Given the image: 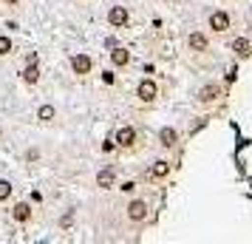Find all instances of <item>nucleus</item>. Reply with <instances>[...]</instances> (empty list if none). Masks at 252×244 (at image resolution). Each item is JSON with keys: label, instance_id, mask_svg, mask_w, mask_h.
<instances>
[{"label": "nucleus", "instance_id": "10", "mask_svg": "<svg viewBox=\"0 0 252 244\" xmlns=\"http://www.w3.org/2000/svg\"><path fill=\"white\" fill-rule=\"evenodd\" d=\"M207 23H210V29H213L216 35H224V32H229L232 20H229V14H227V12H213Z\"/></svg>", "mask_w": 252, "mask_h": 244}, {"label": "nucleus", "instance_id": "26", "mask_svg": "<svg viewBox=\"0 0 252 244\" xmlns=\"http://www.w3.org/2000/svg\"><path fill=\"white\" fill-rule=\"evenodd\" d=\"M3 137H6V131H3V128H0V142H3Z\"/></svg>", "mask_w": 252, "mask_h": 244}, {"label": "nucleus", "instance_id": "2", "mask_svg": "<svg viewBox=\"0 0 252 244\" xmlns=\"http://www.w3.org/2000/svg\"><path fill=\"white\" fill-rule=\"evenodd\" d=\"M136 100L145 105H153L156 100H159V82L150 80V77H145V80L136 85Z\"/></svg>", "mask_w": 252, "mask_h": 244}, {"label": "nucleus", "instance_id": "8", "mask_svg": "<svg viewBox=\"0 0 252 244\" xmlns=\"http://www.w3.org/2000/svg\"><path fill=\"white\" fill-rule=\"evenodd\" d=\"M170 168L173 165L167 162V159H156V162L148 168V179L150 182H164V179L170 176Z\"/></svg>", "mask_w": 252, "mask_h": 244}, {"label": "nucleus", "instance_id": "16", "mask_svg": "<svg viewBox=\"0 0 252 244\" xmlns=\"http://www.w3.org/2000/svg\"><path fill=\"white\" fill-rule=\"evenodd\" d=\"M54 116H57V108L54 105H40L37 108V119L40 122H54Z\"/></svg>", "mask_w": 252, "mask_h": 244}, {"label": "nucleus", "instance_id": "18", "mask_svg": "<svg viewBox=\"0 0 252 244\" xmlns=\"http://www.w3.org/2000/svg\"><path fill=\"white\" fill-rule=\"evenodd\" d=\"M14 51V40L9 35H0V57H9Z\"/></svg>", "mask_w": 252, "mask_h": 244}, {"label": "nucleus", "instance_id": "4", "mask_svg": "<svg viewBox=\"0 0 252 244\" xmlns=\"http://www.w3.org/2000/svg\"><path fill=\"white\" fill-rule=\"evenodd\" d=\"M136 139H139V134H136L133 125H122V128L116 131V137H114L119 151H133V148H136Z\"/></svg>", "mask_w": 252, "mask_h": 244}, {"label": "nucleus", "instance_id": "25", "mask_svg": "<svg viewBox=\"0 0 252 244\" xmlns=\"http://www.w3.org/2000/svg\"><path fill=\"white\" fill-rule=\"evenodd\" d=\"M3 3H9V6H14V3H20V0H3Z\"/></svg>", "mask_w": 252, "mask_h": 244}, {"label": "nucleus", "instance_id": "7", "mask_svg": "<svg viewBox=\"0 0 252 244\" xmlns=\"http://www.w3.org/2000/svg\"><path fill=\"white\" fill-rule=\"evenodd\" d=\"M187 51H193V54L210 51V37H207L204 32H190V35H187Z\"/></svg>", "mask_w": 252, "mask_h": 244}, {"label": "nucleus", "instance_id": "1", "mask_svg": "<svg viewBox=\"0 0 252 244\" xmlns=\"http://www.w3.org/2000/svg\"><path fill=\"white\" fill-rule=\"evenodd\" d=\"M68 66H71V74H74V77H88L94 71V57L85 54V51H77V54H71Z\"/></svg>", "mask_w": 252, "mask_h": 244}, {"label": "nucleus", "instance_id": "20", "mask_svg": "<svg viewBox=\"0 0 252 244\" xmlns=\"http://www.w3.org/2000/svg\"><path fill=\"white\" fill-rule=\"evenodd\" d=\"M102 82H105V85H114L116 74H114V71H102Z\"/></svg>", "mask_w": 252, "mask_h": 244}, {"label": "nucleus", "instance_id": "6", "mask_svg": "<svg viewBox=\"0 0 252 244\" xmlns=\"http://www.w3.org/2000/svg\"><path fill=\"white\" fill-rule=\"evenodd\" d=\"M9 213H12V219L17 221V224H32V221H34V208H32L29 202H14Z\"/></svg>", "mask_w": 252, "mask_h": 244}, {"label": "nucleus", "instance_id": "3", "mask_svg": "<svg viewBox=\"0 0 252 244\" xmlns=\"http://www.w3.org/2000/svg\"><path fill=\"white\" fill-rule=\"evenodd\" d=\"M148 202L145 199H130L127 202V208H125V216L130 224H145V219H148Z\"/></svg>", "mask_w": 252, "mask_h": 244}, {"label": "nucleus", "instance_id": "5", "mask_svg": "<svg viewBox=\"0 0 252 244\" xmlns=\"http://www.w3.org/2000/svg\"><path fill=\"white\" fill-rule=\"evenodd\" d=\"M105 20L111 29H127L130 23V12H127V6H111L108 14H105Z\"/></svg>", "mask_w": 252, "mask_h": 244}, {"label": "nucleus", "instance_id": "23", "mask_svg": "<svg viewBox=\"0 0 252 244\" xmlns=\"http://www.w3.org/2000/svg\"><path fill=\"white\" fill-rule=\"evenodd\" d=\"M26 159H29V162H37V159H40V151H37V148H32V151L26 153Z\"/></svg>", "mask_w": 252, "mask_h": 244}, {"label": "nucleus", "instance_id": "15", "mask_svg": "<svg viewBox=\"0 0 252 244\" xmlns=\"http://www.w3.org/2000/svg\"><path fill=\"white\" fill-rule=\"evenodd\" d=\"M232 51H235L241 60H247V57H252V43L247 37H235V40H232Z\"/></svg>", "mask_w": 252, "mask_h": 244}, {"label": "nucleus", "instance_id": "21", "mask_svg": "<svg viewBox=\"0 0 252 244\" xmlns=\"http://www.w3.org/2000/svg\"><path fill=\"white\" fill-rule=\"evenodd\" d=\"M119 190H122V193H133V190H136V182H122Z\"/></svg>", "mask_w": 252, "mask_h": 244}, {"label": "nucleus", "instance_id": "24", "mask_svg": "<svg viewBox=\"0 0 252 244\" xmlns=\"http://www.w3.org/2000/svg\"><path fill=\"white\" fill-rule=\"evenodd\" d=\"M114 148H116V142H114V139H105V142H102V151H105V153H111Z\"/></svg>", "mask_w": 252, "mask_h": 244}, {"label": "nucleus", "instance_id": "13", "mask_svg": "<svg viewBox=\"0 0 252 244\" xmlns=\"http://www.w3.org/2000/svg\"><path fill=\"white\" fill-rule=\"evenodd\" d=\"M159 145L164 148V151L176 148V145H179V131L176 128H161L159 131Z\"/></svg>", "mask_w": 252, "mask_h": 244}, {"label": "nucleus", "instance_id": "12", "mask_svg": "<svg viewBox=\"0 0 252 244\" xmlns=\"http://www.w3.org/2000/svg\"><path fill=\"white\" fill-rule=\"evenodd\" d=\"M111 66H114V69H127V66H130V51H127L125 46H116L114 51H111Z\"/></svg>", "mask_w": 252, "mask_h": 244}, {"label": "nucleus", "instance_id": "14", "mask_svg": "<svg viewBox=\"0 0 252 244\" xmlns=\"http://www.w3.org/2000/svg\"><path fill=\"white\" fill-rule=\"evenodd\" d=\"M218 97H221V85H204V88L198 91V103L210 105V103H216Z\"/></svg>", "mask_w": 252, "mask_h": 244}, {"label": "nucleus", "instance_id": "19", "mask_svg": "<svg viewBox=\"0 0 252 244\" xmlns=\"http://www.w3.org/2000/svg\"><path fill=\"white\" fill-rule=\"evenodd\" d=\"M57 224H60V230H68L71 224H74V213H71V210H68V213H63Z\"/></svg>", "mask_w": 252, "mask_h": 244}, {"label": "nucleus", "instance_id": "11", "mask_svg": "<svg viewBox=\"0 0 252 244\" xmlns=\"http://www.w3.org/2000/svg\"><path fill=\"white\" fill-rule=\"evenodd\" d=\"M40 77H43L40 63H26L23 71H20V80H23V85H37V82H40Z\"/></svg>", "mask_w": 252, "mask_h": 244}, {"label": "nucleus", "instance_id": "27", "mask_svg": "<svg viewBox=\"0 0 252 244\" xmlns=\"http://www.w3.org/2000/svg\"><path fill=\"white\" fill-rule=\"evenodd\" d=\"M167 3H170V0H167Z\"/></svg>", "mask_w": 252, "mask_h": 244}, {"label": "nucleus", "instance_id": "17", "mask_svg": "<svg viewBox=\"0 0 252 244\" xmlns=\"http://www.w3.org/2000/svg\"><path fill=\"white\" fill-rule=\"evenodd\" d=\"M12 196H14V185L9 179H0V205H6Z\"/></svg>", "mask_w": 252, "mask_h": 244}, {"label": "nucleus", "instance_id": "9", "mask_svg": "<svg viewBox=\"0 0 252 244\" xmlns=\"http://www.w3.org/2000/svg\"><path fill=\"white\" fill-rule=\"evenodd\" d=\"M114 185H116V168L114 165L99 168V174H96V187H99V190H111Z\"/></svg>", "mask_w": 252, "mask_h": 244}, {"label": "nucleus", "instance_id": "22", "mask_svg": "<svg viewBox=\"0 0 252 244\" xmlns=\"http://www.w3.org/2000/svg\"><path fill=\"white\" fill-rule=\"evenodd\" d=\"M26 63H40V54L37 51H26Z\"/></svg>", "mask_w": 252, "mask_h": 244}]
</instances>
